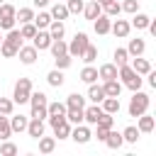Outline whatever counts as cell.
I'll return each instance as SVG.
<instances>
[{
    "label": "cell",
    "mask_w": 156,
    "mask_h": 156,
    "mask_svg": "<svg viewBox=\"0 0 156 156\" xmlns=\"http://www.w3.org/2000/svg\"><path fill=\"white\" fill-rule=\"evenodd\" d=\"M100 107H102V112H107V115H117L119 112V98H105L102 102H100Z\"/></svg>",
    "instance_id": "obj_20"
},
{
    "label": "cell",
    "mask_w": 156,
    "mask_h": 156,
    "mask_svg": "<svg viewBox=\"0 0 156 156\" xmlns=\"http://www.w3.org/2000/svg\"><path fill=\"white\" fill-rule=\"evenodd\" d=\"M98 2H100V5H107V2H110V0H98Z\"/></svg>",
    "instance_id": "obj_52"
},
{
    "label": "cell",
    "mask_w": 156,
    "mask_h": 156,
    "mask_svg": "<svg viewBox=\"0 0 156 156\" xmlns=\"http://www.w3.org/2000/svg\"><path fill=\"white\" fill-rule=\"evenodd\" d=\"M105 98H107V95H105L102 85H95V83H90V88H88V100H90V102H95V105H100Z\"/></svg>",
    "instance_id": "obj_18"
},
{
    "label": "cell",
    "mask_w": 156,
    "mask_h": 156,
    "mask_svg": "<svg viewBox=\"0 0 156 156\" xmlns=\"http://www.w3.org/2000/svg\"><path fill=\"white\" fill-rule=\"evenodd\" d=\"M154 127H156V119L151 117V115H139V124H136V129L141 132V134H149V132H154Z\"/></svg>",
    "instance_id": "obj_16"
},
{
    "label": "cell",
    "mask_w": 156,
    "mask_h": 156,
    "mask_svg": "<svg viewBox=\"0 0 156 156\" xmlns=\"http://www.w3.org/2000/svg\"><path fill=\"white\" fill-rule=\"evenodd\" d=\"M102 90H105V95H110V98H119V93H122V83H119L117 78H112V80H105Z\"/></svg>",
    "instance_id": "obj_19"
},
{
    "label": "cell",
    "mask_w": 156,
    "mask_h": 156,
    "mask_svg": "<svg viewBox=\"0 0 156 156\" xmlns=\"http://www.w3.org/2000/svg\"><path fill=\"white\" fill-rule=\"evenodd\" d=\"M46 83H49L51 88H61V85H63V73H61L58 68L49 71V76H46Z\"/></svg>",
    "instance_id": "obj_35"
},
{
    "label": "cell",
    "mask_w": 156,
    "mask_h": 156,
    "mask_svg": "<svg viewBox=\"0 0 156 156\" xmlns=\"http://www.w3.org/2000/svg\"><path fill=\"white\" fill-rule=\"evenodd\" d=\"M80 58H83L85 63H93V61L98 58V46H93V44H88V46H85V51L80 54Z\"/></svg>",
    "instance_id": "obj_41"
},
{
    "label": "cell",
    "mask_w": 156,
    "mask_h": 156,
    "mask_svg": "<svg viewBox=\"0 0 156 156\" xmlns=\"http://www.w3.org/2000/svg\"><path fill=\"white\" fill-rule=\"evenodd\" d=\"M105 144H107L110 149H119V146L124 144V139H122V132H115V129H107V136H105Z\"/></svg>",
    "instance_id": "obj_22"
},
{
    "label": "cell",
    "mask_w": 156,
    "mask_h": 156,
    "mask_svg": "<svg viewBox=\"0 0 156 156\" xmlns=\"http://www.w3.org/2000/svg\"><path fill=\"white\" fill-rule=\"evenodd\" d=\"M54 61H56V68H58V71H63V68H68V66H71L73 56H71V54H61V56H54Z\"/></svg>",
    "instance_id": "obj_43"
},
{
    "label": "cell",
    "mask_w": 156,
    "mask_h": 156,
    "mask_svg": "<svg viewBox=\"0 0 156 156\" xmlns=\"http://www.w3.org/2000/svg\"><path fill=\"white\" fill-rule=\"evenodd\" d=\"M66 107H85V98L80 93H71L66 98Z\"/></svg>",
    "instance_id": "obj_39"
},
{
    "label": "cell",
    "mask_w": 156,
    "mask_h": 156,
    "mask_svg": "<svg viewBox=\"0 0 156 156\" xmlns=\"http://www.w3.org/2000/svg\"><path fill=\"white\" fill-rule=\"evenodd\" d=\"M15 110V102L10 98H0V115H12Z\"/></svg>",
    "instance_id": "obj_47"
},
{
    "label": "cell",
    "mask_w": 156,
    "mask_h": 156,
    "mask_svg": "<svg viewBox=\"0 0 156 156\" xmlns=\"http://www.w3.org/2000/svg\"><path fill=\"white\" fill-rule=\"evenodd\" d=\"M15 12H17V10H15L10 2H2V5H0V29H12V27H15V22H17V20H15Z\"/></svg>",
    "instance_id": "obj_6"
},
{
    "label": "cell",
    "mask_w": 156,
    "mask_h": 156,
    "mask_svg": "<svg viewBox=\"0 0 156 156\" xmlns=\"http://www.w3.org/2000/svg\"><path fill=\"white\" fill-rule=\"evenodd\" d=\"M149 22H151V17H149V15H144V12H134L129 24H132V27H136V29H146V27H149Z\"/></svg>",
    "instance_id": "obj_27"
},
{
    "label": "cell",
    "mask_w": 156,
    "mask_h": 156,
    "mask_svg": "<svg viewBox=\"0 0 156 156\" xmlns=\"http://www.w3.org/2000/svg\"><path fill=\"white\" fill-rule=\"evenodd\" d=\"M102 117V107L100 105H90V107H83V122H88V124H98V119Z\"/></svg>",
    "instance_id": "obj_10"
},
{
    "label": "cell",
    "mask_w": 156,
    "mask_h": 156,
    "mask_svg": "<svg viewBox=\"0 0 156 156\" xmlns=\"http://www.w3.org/2000/svg\"><path fill=\"white\" fill-rule=\"evenodd\" d=\"M98 76H100L102 80H112V78H117V66H115V63H102V66L98 68Z\"/></svg>",
    "instance_id": "obj_24"
},
{
    "label": "cell",
    "mask_w": 156,
    "mask_h": 156,
    "mask_svg": "<svg viewBox=\"0 0 156 156\" xmlns=\"http://www.w3.org/2000/svg\"><path fill=\"white\" fill-rule=\"evenodd\" d=\"M49 15H51V20H61V22H63V20L68 17V10H66V5L56 2V5L51 7V12H49Z\"/></svg>",
    "instance_id": "obj_37"
},
{
    "label": "cell",
    "mask_w": 156,
    "mask_h": 156,
    "mask_svg": "<svg viewBox=\"0 0 156 156\" xmlns=\"http://www.w3.org/2000/svg\"><path fill=\"white\" fill-rule=\"evenodd\" d=\"M127 61H129L127 49H115V66H124Z\"/></svg>",
    "instance_id": "obj_45"
},
{
    "label": "cell",
    "mask_w": 156,
    "mask_h": 156,
    "mask_svg": "<svg viewBox=\"0 0 156 156\" xmlns=\"http://www.w3.org/2000/svg\"><path fill=\"white\" fill-rule=\"evenodd\" d=\"M54 134H56L58 139H68V136H71V122H68V119L56 122V124H54Z\"/></svg>",
    "instance_id": "obj_26"
},
{
    "label": "cell",
    "mask_w": 156,
    "mask_h": 156,
    "mask_svg": "<svg viewBox=\"0 0 156 156\" xmlns=\"http://www.w3.org/2000/svg\"><path fill=\"white\" fill-rule=\"evenodd\" d=\"M90 44V39H88V34L85 32H76V37L71 39V44H68V54L73 56V58H80V54L85 51V46Z\"/></svg>",
    "instance_id": "obj_5"
},
{
    "label": "cell",
    "mask_w": 156,
    "mask_h": 156,
    "mask_svg": "<svg viewBox=\"0 0 156 156\" xmlns=\"http://www.w3.org/2000/svg\"><path fill=\"white\" fill-rule=\"evenodd\" d=\"M29 105H32V115H29V117L46 119V105H49V100H46L44 93H34V90H32V95H29Z\"/></svg>",
    "instance_id": "obj_4"
},
{
    "label": "cell",
    "mask_w": 156,
    "mask_h": 156,
    "mask_svg": "<svg viewBox=\"0 0 156 156\" xmlns=\"http://www.w3.org/2000/svg\"><path fill=\"white\" fill-rule=\"evenodd\" d=\"M122 10H124V12H129V15L139 12V0H124V2H122Z\"/></svg>",
    "instance_id": "obj_48"
},
{
    "label": "cell",
    "mask_w": 156,
    "mask_h": 156,
    "mask_svg": "<svg viewBox=\"0 0 156 156\" xmlns=\"http://www.w3.org/2000/svg\"><path fill=\"white\" fill-rule=\"evenodd\" d=\"M29 95H32V80L29 78H20L15 83V90H12V102L24 105V102H29Z\"/></svg>",
    "instance_id": "obj_3"
},
{
    "label": "cell",
    "mask_w": 156,
    "mask_h": 156,
    "mask_svg": "<svg viewBox=\"0 0 156 156\" xmlns=\"http://www.w3.org/2000/svg\"><path fill=\"white\" fill-rule=\"evenodd\" d=\"M2 2H5V0H0V5H2Z\"/></svg>",
    "instance_id": "obj_54"
},
{
    "label": "cell",
    "mask_w": 156,
    "mask_h": 156,
    "mask_svg": "<svg viewBox=\"0 0 156 156\" xmlns=\"http://www.w3.org/2000/svg\"><path fill=\"white\" fill-rule=\"evenodd\" d=\"M20 34H22V39H32V37L37 34V27H34V22L20 24Z\"/></svg>",
    "instance_id": "obj_42"
},
{
    "label": "cell",
    "mask_w": 156,
    "mask_h": 156,
    "mask_svg": "<svg viewBox=\"0 0 156 156\" xmlns=\"http://www.w3.org/2000/svg\"><path fill=\"white\" fill-rule=\"evenodd\" d=\"M129 29H132V24H129L127 20H115V22L110 24V32H112L115 37H119V39H124V37L129 34Z\"/></svg>",
    "instance_id": "obj_13"
},
{
    "label": "cell",
    "mask_w": 156,
    "mask_h": 156,
    "mask_svg": "<svg viewBox=\"0 0 156 156\" xmlns=\"http://www.w3.org/2000/svg\"><path fill=\"white\" fill-rule=\"evenodd\" d=\"M129 66H132V68H134L139 76H146V73L151 71V63H149L146 58H141V56H134V61H132Z\"/></svg>",
    "instance_id": "obj_23"
},
{
    "label": "cell",
    "mask_w": 156,
    "mask_h": 156,
    "mask_svg": "<svg viewBox=\"0 0 156 156\" xmlns=\"http://www.w3.org/2000/svg\"><path fill=\"white\" fill-rule=\"evenodd\" d=\"M146 76H149V85H151V88H156V73H154V71H149Z\"/></svg>",
    "instance_id": "obj_50"
},
{
    "label": "cell",
    "mask_w": 156,
    "mask_h": 156,
    "mask_svg": "<svg viewBox=\"0 0 156 156\" xmlns=\"http://www.w3.org/2000/svg\"><path fill=\"white\" fill-rule=\"evenodd\" d=\"M102 12H105L107 17H119V12H122V5H119L117 0H110L107 5H102Z\"/></svg>",
    "instance_id": "obj_36"
},
{
    "label": "cell",
    "mask_w": 156,
    "mask_h": 156,
    "mask_svg": "<svg viewBox=\"0 0 156 156\" xmlns=\"http://www.w3.org/2000/svg\"><path fill=\"white\" fill-rule=\"evenodd\" d=\"M83 15H85V20H95L98 15H102V5L98 0H88L83 5Z\"/></svg>",
    "instance_id": "obj_15"
},
{
    "label": "cell",
    "mask_w": 156,
    "mask_h": 156,
    "mask_svg": "<svg viewBox=\"0 0 156 156\" xmlns=\"http://www.w3.org/2000/svg\"><path fill=\"white\" fill-rule=\"evenodd\" d=\"M66 119L71 124H83V107H66Z\"/></svg>",
    "instance_id": "obj_29"
},
{
    "label": "cell",
    "mask_w": 156,
    "mask_h": 156,
    "mask_svg": "<svg viewBox=\"0 0 156 156\" xmlns=\"http://www.w3.org/2000/svg\"><path fill=\"white\" fill-rule=\"evenodd\" d=\"M144 51H146V41L144 39H139V37L136 39H129V46H127V54L129 56H141Z\"/></svg>",
    "instance_id": "obj_17"
},
{
    "label": "cell",
    "mask_w": 156,
    "mask_h": 156,
    "mask_svg": "<svg viewBox=\"0 0 156 156\" xmlns=\"http://www.w3.org/2000/svg\"><path fill=\"white\" fill-rule=\"evenodd\" d=\"M15 20H17L20 24H27V22L34 20V10H32V7H20V10L15 12Z\"/></svg>",
    "instance_id": "obj_30"
},
{
    "label": "cell",
    "mask_w": 156,
    "mask_h": 156,
    "mask_svg": "<svg viewBox=\"0 0 156 156\" xmlns=\"http://www.w3.org/2000/svg\"><path fill=\"white\" fill-rule=\"evenodd\" d=\"M20 46H22V44H17V41H12V39H5V37H2V44H0V54H2L5 58H12V56H17Z\"/></svg>",
    "instance_id": "obj_14"
},
{
    "label": "cell",
    "mask_w": 156,
    "mask_h": 156,
    "mask_svg": "<svg viewBox=\"0 0 156 156\" xmlns=\"http://www.w3.org/2000/svg\"><path fill=\"white\" fill-rule=\"evenodd\" d=\"M117 78H119V83L124 85V88H129L132 93L134 90H141V76L129 66V63H124V66H117Z\"/></svg>",
    "instance_id": "obj_1"
},
{
    "label": "cell",
    "mask_w": 156,
    "mask_h": 156,
    "mask_svg": "<svg viewBox=\"0 0 156 156\" xmlns=\"http://www.w3.org/2000/svg\"><path fill=\"white\" fill-rule=\"evenodd\" d=\"M56 2H61V0H56Z\"/></svg>",
    "instance_id": "obj_55"
},
{
    "label": "cell",
    "mask_w": 156,
    "mask_h": 156,
    "mask_svg": "<svg viewBox=\"0 0 156 156\" xmlns=\"http://www.w3.org/2000/svg\"><path fill=\"white\" fill-rule=\"evenodd\" d=\"M98 78H100V76H98V68H93L90 63L80 71V80H83V83H88V85H90V83H95Z\"/></svg>",
    "instance_id": "obj_31"
},
{
    "label": "cell",
    "mask_w": 156,
    "mask_h": 156,
    "mask_svg": "<svg viewBox=\"0 0 156 156\" xmlns=\"http://www.w3.org/2000/svg\"><path fill=\"white\" fill-rule=\"evenodd\" d=\"M27 122H29V117H24V115H10V129L12 132H24Z\"/></svg>",
    "instance_id": "obj_21"
},
{
    "label": "cell",
    "mask_w": 156,
    "mask_h": 156,
    "mask_svg": "<svg viewBox=\"0 0 156 156\" xmlns=\"http://www.w3.org/2000/svg\"><path fill=\"white\" fill-rule=\"evenodd\" d=\"M49 44H51V34L46 29H37V34L32 37V46L37 51H44V49H49Z\"/></svg>",
    "instance_id": "obj_7"
},
{
    "label": "cell",
    "mask_w": 156,
    "mask_h": 156,
    "mask_svg": "<svg viewBox=\"0 0 156 156\" xmlns=\"http://www.w3.org/2000/svg\"><path fill=\"white\" fill-rule=\"evenodd\" d=\"M32 139H39L41 134H44V119H37V117H29V122H27V129H24Z\"/></svg>",
    "instance_id": "obj_12"
},
{
    "label": "cell",
    "mask_w": 156,
    "mask_h": 156,
    "mask_svg": "<svg viewBox=\"0 0 156 156\" xmlns=\"http://www.w3.org/2000/svg\"><path fill=\"white\" fill-rule=\"evenodd\" d=\"M63 32H66V27H63L61 20H51V22H49V34H51V39H63Z\"/></svg>",
    "instance_id": "obj_28"
},
{
    "label": "cell",
    "mask_w": 156,
    "mask_h": 156,
    "mask_svg": "<svg viewBox=\"0 0 156 156\" xmlns=\"http://www.w3.org/2000/svg\"><path fill=\"white\" fill-rule=\"evenodd\" d=\"M110 24H112V17H107L105 12L98 15V17L93 20V29H95V34H110Z\"/></svg>",
    "instance_id": "obj_9"
},
{
    "label": "cell",
    "mask_w": 156,
    "mask_h": 156,
    "mask_svg": "<svg viewBox=\"0 0 156 156\" xmlns=\"http://www.w3.org/2000/svg\"><path fill=\"white\" fill-rule=\"evenodd\" d=\"M0 44H2V29H0Z\"/></svg>",
    "instance_id": "obj_53"
},
{
    "label": "cell",
    "mask_w": 156,
    "mask_h": 156,
    "mask_svg": "<svg viewBox=\"0 0 156 156\" xmlns=\"http://www.w3.org/2000/svg\"><path fill=\"white\" fill-rule=\"evenodd\" d=\"M83 5H85V0H68L66 10H68V15H78V12H83Z\"/></svg>",
    "instance_id": "obj_44"
},
{
    "label": "cell",
    "mask_w": 156,
    "mask_h": 156,
    "mask_svg": "<svg viewBox=\"0 0 156 156\" xmlns=\"http://www.w3.org/2000/svg\"><path fill=\"white\" fill-rule=\"evenodd\" d=\"M54 149H56V139L41 134V136H39V151H41V154H51Z\"/></svg>",
    "instance_id": "obj_32"
},
{
    "label": "cell",
    "mask_w": 156,
    "mask_h": 156,
    "mask_svg": "<svg viewBox=\"0 0 156 156\" xmlns=\"http://www.w3.org/2000/svg\"><path fill=\"white\" fill-rule=\"evenodd\" d=\"M49 49H51V54H54V56H61V54H68V44H66L63 39H51V44H49Z\"/></svg>",
    "instance_id": "obj_34"
},
{
    "label": "cell",
    "mask_w": 156,
    "mask_h": 156,
    "mask_svg": "<svg viewBox=\"0 0 156 156\" xmlns=\"http://www.w3.org/2000/svg\"><path fill=\"white\" fill-rule=\"evenodd\" d=\"M139 134H141V132H139L136 127H127V129L122 132V139H124L127 144H136V139H139Z\"/></svg>",
    "instance_id": "obj_40"
},
{
    "label": "cell",
    "mask_w": 156,
    "mask_h": 156,
    "mask_svg": "<svg viewBox=\"0 0 156 156\" xmlns=\"http://www.w3.org/2000/svg\"><path fill=\"white\" fill-rule=\"evenodd\" d=\"M46 117H66V102H49Z\"/></svg>",
    "instance_id": "obj_25"
},
{
    "label": "cell",
    "mask_w": 156,
    "mask_h": 156,
    "mask_svg": "<svg viewBox=\"0 0 156 156\" xmlns=\"http://www.w3.org/2000/svg\"><path fill=\"white\" fill-rule=\"evenodd\" d=\"M149 105H151V98H149L146 93H141V90H134L127 112H129V117H139V115H144V112L149 110Z\"/></svg>",
    "instance_id": "obj_2"
},
{
    "label": "cell",
    "mask_w": 156,
    "mask_h": 156,
    "mask_svg": "<svg viewBox=\"0 0 156 156\" xmlns=\"http://www.w3.org/2000/svg\"><path fill=\"white\" fill-rule=\"evenodd\" d=\"M105 136H107V129L98 127V132H95V139H98V141H105Z\"/></svg>",
    "instance_id": "obj_49"
},
{
    "label": "cell",
    "mask_w": 156,
    "mask_h": 156,
    "mask_svg": "<svg viewBox=\"0 0 156 156\" xmlns=\"http://www.w3.org/2000/svg\"><path fill=\"white\" fill-rule=\"evenodd\" d=\"M12 129H10V115H0V141L10 139Z\"/></svg>",
    "instance_id": "obj_33"
},
{
    "label": "cell",
    "mask_w": 156,
    "mask_h": 156,
    "mask_svg": "<svg viewBox=\"0 0 156 156\" xmlns=\"http://www.w3.org/2000/svg\"><path fill=\"white\" fill-rule=\"evenodd\" d=\"M71 139H73L76 144H88V141L93 139V134H90V129H88V127H83V124H76V127L71 129Z\"/></svg>",
    "instance_id": "obj_8"
},
{
    "label": "cell",
    "mask_w": 156,
    "mask_h": 156,
    "mask_svg": "<svg viewBox=\"0 0 156 156\" xmlns=\"http://www.w3.org/2000/svg\"><path fill=\"white\" fill-rule=\"evenodd\" d=\"M32 22H34V27H37V29H46V27H49V22H51V15H49V12H39V15H34V20H32Z\"/></svg>",
    "instance_id": "obj_38"
},
{
    "label": "cell",
    "mask_w": 156,
    "mask_h": 156,
    "mask_svg": "<svg viewBox=\"0 0 156 156\" xmlns=\"http://www.w3.org/2000/svg\"><path fill=\"white\" fill-rule=\"evenodd\" d=\"M0 154H2V156H15V154H17V146H15L12 141L5 139V141L0 144Z\"/></svg>",
    "instance_id": "obj_46"
},
{
    "label": "cell",
    "mask_w": 156,
    "mask_h": 156,
    "mask_svg": "<svg viewBox=\"0 0 156 156\" xmlns=\"http://www.w3.org/2000/svg\"><path fill=\"white\" fill-rule=\"evenodd\" d=\"M32 5H34V7H46L49 0H32Z\"/></svg>",
    "instance_id": "obj_51"
},
{
    "label": "cell",
    "mask_w": 156,
    "mask_h": 156,
    "mask_svg": "<svg viewBox=\"0 0 156 156\" xmlns=\"http://www.w3.org/2000/svg\"><path fill=\"white\" fill-rule=\"evenodd\" d=\"M17 56H20V61H22L24 66H32V63L37 61V56H39V51H37L34 46H20V51H17Z\"/></svg>",
    "instance_id": "obj_11"
}]
</instances>
